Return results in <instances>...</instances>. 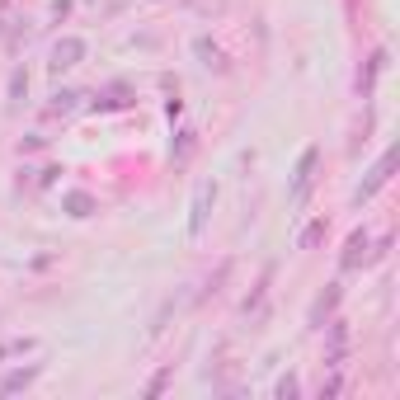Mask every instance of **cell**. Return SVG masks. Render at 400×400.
Instances as JSON below:
<instances>
[{
	"label": "cell",
	"mask_w": 400,
	"mask_h": 400,
	"mask_svg": "<svg viewBox=\"0 0 400 400\" xmlns=\"http://www.w3.org/2000/svg\"><path fill=\"white\" fill-rule=\"evenodd\" d=\"M193 155V132H179V165Z\"/></svg>",
	"instance_id": "cell-16"
},
{
	"label": "cell",
	"mask_w": 400,
	"mask_h": 400,
	"mask_svg": "<svg viewBox=\"0 0 400 400\" xmlns=\"http://www.w3.org/2000/svg\"><path fill=\"white\" fill-rule=\"evenodd\" d=\"M217 198V188L212 184H202L198 188V198H193V221H188V236H202V226H207V207H212Z\"/></svg>",
	"instance_id": "cell-6"
},
{
	"label": "cell",
	"mask_w": 400,
	"mask_h": 400,
	"mask_svg": "<svg viewBox=\"0 0 400 400\" xmlns=\"http://www.w3.org/2000/svg\"><path fill=\"white\" fill-rule=\"evenodd\" d=\"M43 377V363H29V368H15L5 382H0V396H19V391H29L33 382Z\"/></svg>",
	"instance_id": "cell-5"
},
{
	"label": "cell",
	"mask_w": 400,
	"mask_h": 400,
	"mask_svg": "<svg viewBox=\"0 0 400 400\" xmlns=\"http://www.w3.org/2000/svg\"><path fill=\"white\" fill-rule=\"evenodd\" d=\"M391 169H396V151H386L382 160H377V165L368 169V179H363V188L354 193V202H358V207H363L368 198H377V193H382V188H386V179H391Z\"/></svg>",
	"instance_id": "cell-2"
},
{
	"label": "cell",
	"mask_w": 400,
	"mask_h": 400,
	"mask_svg": "<svg viewBox=\"0 0 400 400\" xmlns=\"http://www.w3.org/2000/svg\"><path fill=\"white\" fill-rule=\"evenodd\" d=\"M339 297H344V292H339V283H330V292H325V297H321V302H316V307H311V330H321V325H325V321H330V316H335V307H339Z\"/></svg>",
	"instance_id": "cell-8"
},
{
	"label": "cell",
	"mask_w": 400,
	"mask_h": 400,
	"mask_svg": "<svg viewBox=\"0 0 400 400\" xmlns=\"http://www.w3.org/2000/svg\"><path fill=\"white\" fill-rule=\"evenodd\" d=\"M372 236L368 231H354L349 236V245H344V254H339V269H344V273H354V269H363V264H372Z\"/></svg>",
	"instance_id": "cell-3"
},
{
	"label": "cell",
	"mask_w": 400,
	"mask_h": 400,
	"mask_svg": "<svg viewBox=\"0 0 400 400\" xmlns=\"http://www.w3.org/2000/svg\"><path fill=\"white\" fill-rule=\"evenodd\" d=\"M339 391H344V377H339V372H330V377L321 382V396H325V400H335Z\"/></svg>",
	"instance_id": "cell-13"
},
{
	"label": "cell",
	"mask_w": 400,
	"mask_h": 400,
	"mask_svg": "<svg viewBox=\"0 0 400 400\" xmlns=\"http://www.w3.org/2000/svg\"><path fill=\"white\" fill-rule=\"evenodd\" d=\"M321 330H330V368H339V363H344V344H349V330H344V321H335V316H330Z\"/></svg>",
	"instance_id": "cell-7"
},
{
	"label": "cell",
	"mask_w": 400,
	"mask_h": 400,
	"mask_svg": "<svg viewBox=\"0 0 400 400\" xmlns=\"http://www.w3.org/2000/svg\"><path fill=\"white\" fill-rule=\"evenodd\" d=\"M24 90H29V76H19V71H15V80H10V94H15V99H19V94H24Z\"/></svg>",
	"instance_id": "cell-17"
},
{
	"label": "cell",
	"mask_w": 400,
	"mask_h": 400,
	"mask_svg": "<svg viewBox=\"0 0 400 400\" xmlns=\"http://www.w3.org/2000/svg\"><path fill=\"white\" fill-rule=\"evenodd\" d=\"M165 382H169V368H160L151 377V386H146V396H160V391H165Z\"/></svg>",
	"instance_id": "cell-15"
},
{
	"label": "cell",
	"mask_w": 400,
	"mask_h": 400,
	"mask_svg": "<svg viewBox=\"0 0 400 400\" xmlns=\"http://www.w3.org/2000/svg\"><path fill=\"white\" fill-rule=\"evenodd\" d=\"M193 52L202 57V66H212V71H226V57H221V47H217L212 38H198V43H193Z\"/></svg>",
	"instance_id": "cell-10"
},
{
	"label": "cell",
	"mask_w": 400,
	"mask_h": 400,
	"mask_svg": "<svg viewBox=\"0 0 400 400\" xmlns=\"http://www.w3.org/2000/svg\"><path fill=\"white\" fill-rule=\"evenodd\" d=\"M316 165H321V146H307V151H302V160H297L292 188H288V198H292V202H307L311 184H316Z\"/></svg>",
	"instance_id": "cell-1"
},
{
	"label": "cell",
	"mask_w": 400,
	"mask_h": 400,
	"mask_svg": "<svg viewBox=\"0 0 400 400\" xmlns=\"http://www.w3.org/2000/svg\"><path fill=\"white\" fill-rule=\"evenodd\" d=\"M80 57H85V43H80V38H62V43L52 47V71L62 76V71L80 66Z\"/></svg>",
	"instance_id": "cell-4"
},
{
	"label": "cell",
	"mask_w": 400,
	"mask_h": 400,
	"mask_svg": "<svg viewBox=\"0 0 400 400\" xmlns=\"http://www.w3.org/2000/svg\"><path fill=\"white\" fill-rule=\"evenodd\" d=\"M52 99H57V104H52V113H66V108H76L80 94H76V90H62V94H52Z\"/></svg>",
	"instance_id": "cell-14"
},
{
	"label": "cell",
	"mask_w": 400,
	"mask_h": 400,
	"mask_svg": "<svg viewBox=\"0 0 400 400\" xmlns=\"http://www.w3.org/2000/svg\"><path fill=\"white\" fill-rule=\"evenodd\" d=\"M62 207L71 217H90L94 212V193H85V188H71V193H62Z\"/></svg>",
	"instance_id": "cell-9"
},
{
	"label": "cell",
	"mask_w": 400,
	"mask_h": 400,
	"mask_svg": "<svg viewBox=\"0 0 400 400\" xmlns=\"http://www.w3.org/2000/svg\"><path fill=\"white\" fill-rule=\"evenodd\" d=\"M297 391H302V382H297L292 372H288V377H283V382H278V386H273V396H278V400H292V396H297Z\"/></svg>",
	"instance_id": "cell-12"
},
{
	"label": "cell",
	"mask_w": 400,
	"mask_h": 400,
	"mask_svg": "<svg viewBox=\"0 0 400 400\" xmlns=\"http://www.w3.org/2000/svg\"><path fill=\"white\" fill-rule=\"evenodd\" d=\"M325 236H330V221H325V217H316L307 231H302V240H297V245H302V250H316V245L325 240Z\"/></svg>",
	"instance_id": "cell-11"
}]
</instances>
